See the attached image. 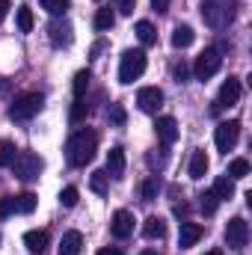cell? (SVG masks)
I'll return each instance as SVG.
<instances>
[{"label":"cell","instance_id":"15","mask_svg":"<svg viewBox=\"0 0 252 255\" xmlns=\"http://www.w3.org/2000/svg\"><path fill=\"white\" fill-rule=\"evenodd\" d=\"M48 33H51V42L57 45V48H65V45H71V24L68 21H54L51 27H48Z\"/></svg>","mask_w":252,"mask_h":255},{"label":"cell","instance_id":"35","mask_svg":"<svg viewBox=\"0 0 252 255\" xmlns=\"http://www.w3.org/2000/svg\"><path fill=\"white\" fill-rule=\"evenodd\" d=\"M107 116H110V122H113V125H125V107H122V104H110V113H107Z\"/></svg>","mask_w":252,"mask_h":255},{"label":"cell","instance_id":"12","mask_svg":"<svg viewBox=\"0 0 252 255\" xmlns=\"http://www.w3.org/2000/svg\"><path fill=\"white\" fill-rule=\"evenodd\" d=\"M202 235H205V229H202L199 223H181V232H178V247H181V250L196 247V244L202 241Z\"/></svg>","mask_w":252,"mask_h":255},{"label":"cell","instance_id":"20","mask_svg":"<svg viewBox=\"0 0 252 255\" xmlns=\"http://www.w3.org/2000/svg\"><path fill=\"white\" fill-rule=\"evenodd\" d=\"M193 39H196V33H193V27H187V24H178V27L172 30V45H175V48H190Z\"/></svg>","mask_w":252,"mask_h":255},{"label":"cell","instance_id":"38","mask_svg":"<svg viewBox=\"0 0 252 255\" xmlns=\"http://www.w3.org/2000/svg\"><path fill=\"white\" fill-rule=\"evenodd\" d=\"M187 74H190L187 63H178V65H175V80H178V83H184V80H187Z\"/></svg>","mask_w":252,"mask_h":255},{"label":"cell","instance_id":"8","mask_svg":"<svg viewBox=\"0 0 252 255\" xmlns=\"http://www.w3.org/2000/svg\"><path fill=\"white\" fill-rule=\"evenodd\" d=\"M226 244H229L232 250H244V247L250 244V226H247L244 217L229 220V226H226Z\"/></svg>","mask_w":252,"mask_h":255},{"label":"cell","instance_id":"2","mask_svg":"<svg viewBox=\"0 0 252 255\" xmlns=\"http://www.w3.org/2000/svg\"><path fill=\"white\" fill-rule=\"evenodd\" d=\"M238 0H202V21L211 30H226L235 21Z\"/></svg>","mask_w":252,"mask_h":255},{"label":"cell","instance_id":"22","mask_svg":"<svg viewBox=\"0 0 252 255\" xmlns=\"http://www.w3.org/2000/svg\"><path fill=\"white\" fill-rule=\"evenodd\" d=\"M136 39L142 45H154L157 42V30L151 27V21H136Z\"/></svg>","mask_w":252,"mask_h":255},{"label":"cell","instance_id":"42","mask_svg":"<svg viewBox=\"0 0 252 255\" xmlns=\"http://www.w3.org/2000/svg\"><path fill=\"white\" fill-rule=\"evenodd\" d=\"M6 12H9V0H0V21L6 18Z\"/></svg>","mask_w":252,"mask_h":255},{"label":"cell","instance_id":"27","mask_svg":"<svg viewBox=\"0 0 252 255\" xmlns=\"http://www.w3.org/2000/svg\"><path fill=\"white\" fill-rule=\"evenodd\" d=\"M15 211L33 214V211H36V193H21V196H15Z\"/></svg>","mask_w":252,"mask_h":255},{"label":"cell","instance_id":"44","mask_svg":"<svg viewBox=\"0 0 252 255\" xmlns=\"http://www.w3.org/2000/svg\"><path fill=\"white\" fill-rule=\"evenodd\" d=\"M205 255H223V253L220 250H211V253H205Z\"/></svg>","mask_w":252,"mask_h":255},{"label":"cell","instance_id":"33","mask_svg":"<svg viewBox=\"0 0 252 255\" xmlns=\"http://www.w3.org/2000/svg\"><path fill=\"white\" fill-rule=\"evenodd\" d=\"M68 0H42V9H48L51 15H65L68 12Z\"/></svg>","mask_w":252,"mask_h":255},{"label":"cell","instance_id":"23","mask_svg":"<svg viewBox=\"0 0 252 255\" xmlns=\"http://www.w3.org/2000/svg\"><path fill=\"white\" fill-rule=\"evenodd\" d=\"M247 175H250V160L235 157V160L229 163V178H232V181H241V178H247Z\"/></svg>","mask_w":252,"mask_h":255},{"label":"cell","instance_id":"4","mask_svg":"<svg viewBox=\"0 0 252 255\" xmlns=\"http://www.w3.org/2000/svg\"><path fill=\"white\" fill-rule=\"evenodd\" d=\"M42 157L39 154H33V151H18L15 154V160H12V172L21 178V181H36L39 175H42Z\"/></svg>","mask_w":252,"mask_h":255},{"label":"cell","instance_id":"10","mask_svg":"<svg viewBox=\"0 0 252 255\" xmlns=\"http://www.w3.org/2000/svg\"><path fill=\"white\" fill-rule=\"evenodd\" d=\"M110 232L119 238V241H125L133 235V214L130 211H116L113 214V223H110Z\"/></svg>","mask_w":252,"mask_h":255},{"label":"cell","instance_id":"26","mask_svg":"<svg viewBox=\"0 0 252 255\" xmlns=\"http://www.w3.org/2000/svg\"><path fill=\"white\" fill-rule=\"evenodd\" d=\"M86 116H89V104H86L83 98H74V104H71V116H68L71 125H80Z\"/></svg>","mask_w":252,"mask_h":255},{"label":"cell","instance_id":"3","mask_svg":"<svg viewBox=\"0 0 252 255\" xmlns=\"http://www.w3.org/2000/svg\"><path fill=\"white\" fill-rule=\"evenodd\" d=\"M42 104H45L42 92H21V95L12 101V107H9V116H12V119H18V122L33 119V116L42 110Z\"/></svg>","mask_w":252,"mask_h":255},{"label":"cell","instance_id":"24","mask_svg":"<svg viewBox=\"0 0 252 255\" xmlns=\"http://www.w3.org/2000/svg\"><path fill=\"white\" fill-rule=\"evenodd\" d=\"M92 24H95V30H101V33H104V30H110V27L116 24V15H113V9H98Z\"/></svg>","mask_w":252,"mask_h":255},{"label":"cell","instance_id":"25","mask_svg":"<svg viewBox=\"0 0 252 255\" xmlns=\"http://www.w3.org/2000/svg\"><path fill=\"white\" fill-rule=\"evenodd\" d=\"M89 80H92L89 68H83V71H77V74H74V83H71V89H74V98H83V95H86V86H89Z\"/></svg>","mask_w":252,"mask_h":255},{"label":"cell","instance_id":"30","mask_svg":"<svg viewBox=\"0 0 252 255\" xmlns=\"http://www.w3.org/2000/svg\"><path fill=\"white\" fill-rule=\"evenodd\" d=\"M15 154H18V148H15V142H9V139H3V142H0V166H12V160H15Z\"/></svg>","mask_w":252,"mask_h":255},{"label":"cell","instance_id":"41","mask_svg":"<svg viewBox=\"0 0 252 255\" xmlns=\"http://www.w3.org/2000/svg\"><path fill=\"white\" fill-rule=\"evenodd\" d=\"M98 255H122V250H116V247H104V250H98Z\"/></svg>","mask_w":252,"mask_h":255},{"label":"cell","instance_id":"39","mask_svg":"<svg viewBox=\"0 0 252 255\" xmlns=\"http://www.w3.org/2000/svg\"><path fill=\"white\" fill-rule=\"evenodd\" d=\"M148 163L160 169V166H166V154H148Z\"/></svg>","mask_w":252,"mask_h":255},{"label":"cell","instance_id":"11","mask_svg":"<svg viewBox=\"0 0 252 255\" xmlns=\"http://www.w3.org/2000/svg\"><path fill=\"white\" fill-rule=\"evenodd\" d=\"M154 130H157V139H160L163 145H172V142L178 139V122H175L172 116H160L157 125H154Z\"/></svg>","mask_w":252,"mask_h":255},{"label":"cell","instance_id":"7","mask_svg":"<svg viewBox=\"0 0 252 255\" xmlns=\"http://www.w3.org/2000/svg\"><path fill=\"white\" fill-rule=\"evenodd\" d=\"M238 136H241V122H220L217 130H214V142H217V148L223 151V154H229L235 145H238Z\"/></svg>","mask_w":252,"mask_h":255},{"label":"cell","instance_id":"6","mask_svg":"<svg viewBox=\"0 0 252 255\" xmlns=\"http://www.w3.org/2000/svg\"><path fill=\"white\" fill-rule=\"evenodd\" d=\"M220 65H223V54L217 48H208L199 54V60L193 65V74H196V80H211L220 71Z\"/></svg>","mask_w":252,"mask_h":255},{"label":"cell","instance_id":"16","mask_svg":"<svg viewBox=\"0 0 252 255\" xmlns=\"http://www.w3.org/2000/svg\"><path fill=\"white\" fill-rule=\"evenodd\" d=\"M24 247H27L30 253H45V247H48V232H45V229H30V232L24 235Z\"/></svg>","mask_w":252,"mask_h":255},{"label":"cell","instance_id":"21","mask_svg":"<svg viewBox=\"0 0 252 255\" xmlns=\"http://www.w3.org/2000/svg\"><path fill=\"white\" fill-rule=\"evenodd\" d=\"M214 196L223 202V199H232L235 196V181L229 178V175H220L217 181H214Z\"/></svg>","mask_w":252,"mask_h":255},{"label":"cell","instance_id":"17","mask_svg":"<svg viewBox=\"0 0 252 255\" xmlns=\"http://www.w3.org/2000/svg\"><path fill=\"white\" fill-rule=\"evenodd\" d=\"M83 247V235L80 232H65L63 241H60V255H80Z\"/></svg>","mask_w":252,"mask_h":255},{"label":"cell","instance_id":"14","mask_svg":"<svg viewBox=\"0 0 252 255\" xmlns=\"http://www.w3.org/2000/svg\"><path fill=\"white\" fill-rule=\"evenodd\" d=\"M104 172H107L110 178H116V181L125 175V151H122L119 145L110 148V154H107V169H104Z\"/></svg>","mask_w":252,"mask_h":255},{"label":"cell","instance_id":"28","mask_svg":"<svg viewBox=\"0 0 252 255\" xmlns=\"http://www.w3.org/2000/svg\"><path fill=\"white\" fill-rule=\"evenodd\" d=\"M107 181H110V175H107L104 169H98V172H92V175H89V187L98 193V196H104V193H107Z\"/></svg>","mask_w":252,"mask_h":255},{"label":"cell","instance_id":"37","mask_svg":"<svg viewBox=\"0 0 252 255\" xmlns=\"http://www.w3.org/2000/svg\"><path fill=\"white\" fill-rule=\"evenodd\" d=\"M133 6H136V0H116V9H119L122 15H130Z\"/></svg>","mask_w":252,"mask_h":255},{"label":"cell","instance_id":"43","mask_svg":"<svg viewBox=\"0 0 252 255\" xmlns=\"http://www.w3.org/2000/svg\"><path fill=\"white\" fill-rule=\"evenodd\" d=\"M139 255H160V253H151V250H142Z\"/></svg>","mask_w":252,"mask_h":255},{"label":"cell","instance_id":"18","mask_svg":"<svg viewBox=\"0 0 252 255\" xmlns=\"http://www.w3.org/2000/svg\"><path fill=\"white\" fill-rule=\"evenodd\" d=\"M208 154L205 151H193V157H190V178H205V172H208Z\"/></svg>","mask_w":252,"mask_h":255},{"label":"cell","instance_id":"36","mask_svg":"<svg viewBox=\"0 0 252 255\" xmlns=\"http://www.w3.org/2000/svg\"><path fill=\"white\" fill-rule=\"evenodd\" d=\"M9 214H15V196H6V199H0V220H6Z\"/></svg>","mask_w":252,"mask_h":255},{"label":"cell","instance_id":"13","mask_svg":"<svg viewBox=\"0 0 252 255\" xmlns=\"http://www.w3.org/2000/svg\"><path fill=\"white\" fill-rule=\"evenodd\" d=\"M238 101H241V80H238V77H229V80L223 83V89H220L217 107H232V104H238Z\"/></svg>","mask_w":252,"mask_h":255},{"label":"cell","instance_id":"29","mask_svg":"<svg viewBox=\"0 0 252 255\" xmlns=\"http://www.w3.org/2000/svg\"><path fill=\"white\" fill-rule=\"evenodd\" d=\"M157 193H160V181H157V175H148V178L142 181V199H145V202H154Z\"/></svg>","mask_w":252,"mask_h":255},{"label":"cell","instance_id":"40","mask_svg":"<svg viewBox=\"0 0 252 255\" xmlns=\"http://www.w3.org/2000/svg\"><path fill=\"white\" fill-rule=\"evenodd\" d=\"M151 9L154 12H166L169 9V0H151Z\"/></svg>","mask_w":252,"mask_h":255},{"label":"cell","instance_id":"19","mask_svg":"<svg viewBox=\"0 0 252 255\" xmlns=\"http://www.w3.org/2000/svg\"><path fill=\"white\" fill-rule=\"evenodd\" d=\"M142 235H145L148 241H160V238L166 235V223H163L160 217H148L145 226H142Z\"/></svg>","mask_w":252,"mask_h":255},{"label":"cell","instance_id":"34","mask_svg":"<svg viewBox=\"0 0 252 255\" xmlns=\"http://www.w3.org/2000/svg\"><path fill=\"white\" fill-rule=\"evenodd\" d=\"M77 199H80L77 187H65V190L60 193V202H63V208H74V205H77Z\"/></svg>","mask_w":252,"mask_h":255},{"label":"cell","instance_id":"5","mask_svg":"<svg viewBox=\"0 0 252 255\" xmlns=\"http://www.w3.org/2000/svg\"><path fill=\"white\" fill-rule=\"evenodd\" d=\"M145 71V54L142 51H125L119 63V83H133Z\"/></svg>","mask_w":252,"mask_h":255},{"label":"cell","instance_id":"9","mask_svg":"<svg viewBox=\"0 0 252 255\" xmlns=\"http://www.w3.org/2000/svg\"><path fill=\"white\" fill-rule=\"evenodd\" d=\"M136 104H139L142 113H157L160 104H163V92H160L157 86H142V89L136 92Z\"/></svg>","mask_w":252,"mask_h":255},{"label":"cell","instance_id":"32","mask_svg":"<svg viewBox=\"0 0 252 255\" xmlns=\"http://www.w3.org/2000/svg\"><path fill=\"white\" fill-rule=\"evenodd\" d=\"M18 30L21 33H30L33 30V9L30 6H21L18 9Z\"/></svg>","mask_w":252,"mask_h":255},{"label":"cell","instance_id":"1","mask_svg":"<svg viewBox=\"0 0 252 255\" xmlns=\"http://www.w3.org/2000/svg\"><path fill=\"white\" fill-rule=\"evenodd\" d=\"M95 151H98V136L92 130H77L65 142V157L71 166H86L95 157Z\"/></svg>","mask_w":252,"mask_h":255},{"label":"cell","instance_id":"31","mask_svg":"<svg viewBox=\"0 0 252 255\" xmlns=\"http://www.w3.org/2000/svg\"><path fill=\"white\" fill-rule=\"evenodd\" d=\"M199 208H202L205 214H214V211L220 208V199L214 196V190H205L202 196H199Z\"/></svg>","mask_w":252,"mask_h":255}]
</instances>
